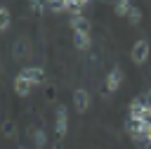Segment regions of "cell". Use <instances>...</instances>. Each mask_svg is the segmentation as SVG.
Here are the masks:
<instances>
[{"label": "cell", "instance_id": "6", "mask_svg": "<svg viewBox=\"0 0 151 149\" xmlns=\"http://www.w3.org/2000/svg\"><path fill=\"white\" fill-rule=\"evenodd\" d=\"M73 106L78 114H85L90 109V92L85 88H76L73 90Z\"/></svg>", "mask_w": 151, "mask_h": 149}, {"label": "cell", "instance_id": "13", "mask_svg": "<svg viewBox=\"0 0 151 149\" xmlns=\"http://www.w3.org/2000/svg\"><path fill=\"white\" fill-rule=\"evenodd\" d=\"M125 17H127V21H130L132 26H139V24H142V9H139V7H134V5L130 7V12H127Z\"/></svg>", "mask_w": 151, "mask_h": 149}, {"label": "cell", "instance_id": "2", "mask_svg": "<svg viewBox=\"0 0 151 149\" xmlns=\"http://www.w3.org/2000/svg\"><path fill=\"white\" fill-rule=\"evenodd\" d=\"M123 78H125V76H123V69L116 64V66H113V69L106 73V80H104V88H106V92H109V95L118 92V88L123 85Z\"/></svg>", "mask_w": 151, "mask_h": 149}, {"label": "cell", "instance_id": "15", "mask_svg": "<svg viewBox=\"0 0 151 149\" xmlns=\"http://www.w3.org/2000/svg\"><path fill=\"white\" fill-rule=\"evenodd\" d=\"M130 7H132V2H130V0H118L113 9H116V14H118V17H125V14L130 12Z\"/></svg>", "mask_w": 151, "mask_h": 149}, {"label": "cell", "instance_id": "4", "mask_svg": "<svg viewBox=\"0 0 151 149\" xmlns=\"http://www.w3.org/2000/svg\"><path fill=\"white\" fill-rule=\"evenodd\" d=\"M146 125H149V123H144V121H137V118H130V116H127V121H125V132L132 137V142H139V140H144Z\"/></svg>", "mask_w": 151, "mask_h": 149}, {"label": "cell", "instance_id": "7", "mask_svg": "<svg viewBox=\"0 0 151 149\" xmlns=\"http://www.w3.org/2000/svg\"><path fill=\"white\" fill-rule=\"evenodd\" d=\"M73 45H76V50H90V45H92L90 33H85V31H73Z\"/></svg>", "mask_w": 151, "mask_h": 149}, {"label": "cell", "instance_id": "10", "mask_svg": "<svg viewBox=\"0 0 151 149\" xmlns=\"http://www.w3.org/2000/svg\"><path fill=\"white\" fill-rule=\"evenodd\" d=\"M0 132H2V137H7V140H12V137H17V121L14 118H5L2 123H0Z\"/></svg>", "mask_w": 151, "mask_h": 149}, {"label": "cell", "instance_id": "11", "mask_svg": "<svg viewBox=\"0 0 151 149\" xmlns=\"http://www.w3.org/2000/svg\"><path fill=\"white\" fill-rule=\"evenodd\" d=\"M144 109H146V104H144V99L142 97H137V99H132L130 102V118H142V114H144Z\"/></svg>", "mask_w": 151, "mask_h": 149}, {"label": "cell", "instance_id": "17", "mask_svg": "<svg viewBox=\"0 0 151 149\" xmlns=\"http://www.w3.org/2000/svg\"><path fill=\"white\" fill-rule=\"evenodd\" d=\"M45 99H47V102H54V85H50V88H47V92H45Z\"/></svg>", "mask_w": 151, "mask_h": 149}, {"label": "cell", "instance_id": "5", "mask_svg": "<svg viewBox=\"0 0 151 149\" xmlns=\"http://www.w3.org/2000/svg\"><path fill=\"white\" fill-rule=\"evenodd\" d=\"M19 73L28 80V85H31V88H35V85H42V83H45V71H42L40 66H24Z\"/></svg>", "mask_w": 151, "mask_h": 149}, {"label": "cell", "instance_id": "9", "mask_svg": "<svg viewBox=\"0 0 151 149\" xmlns=\"http://www.w3.org/2000/svg\"><path fill=\"white\" fill-rule=\"evenodd\" d=\"M12 85H14V92H17L19 97H28V95H31V85H28V80H26L21 73L14 76V83H12Z\"/></svg>", "mask_w": 151, "mask_h": 149}, {"label": "cell", "instance_id": "20", "mask_svg": "<svg viewBox=\"0 0 151 149\" xmlns=\"http://www.w3.org/2000/svg\"><path fill=\"white\" fill-rule=\"evenodd\" d=\"M19 149H31V147H19Z\"/></svg>", "mask_w": 151, "mask_h": 149}, {"label": "cell", "instance_id": "21", "mask_svg": "<svg viewBox=\"0 0 151 149\" xmlns=\"http://www.w3.org/2000/svg\"><path fill=\"white\" fill-rule=\"evenodd\" d=\"M54 149H59V147H54Z\"/></svg>", "mask_w": 151, "mask_h": 149}, {"label": "cell", "instance_id": "16", "mask_svg": "<svg viewBox=\"0 0 151 149\" xmlns=\"http://www.w3.org/2000/svg\"><path fill=\"white\" fill-rule=\"evenodd\" d=\"M45 7H47V5H45V0H31V12H33V14H38V17H40V14L45 12Z\"/></svg>", "mask_w": 151, "mask_h": 149}, {"label": "cell", "instance_id": "8", "mask_svg": "<svg viewBox=\"0 0 151 149\" xmlns=\"http://www.w3.org/2000/svg\"><path fill=\"white\" fill-rule=\"evenodd\" d=\"M68 26H71L73 31H85V33H90V21H87L83 14H71Z\"/></svg>", "mask_w": 151, "mask_h": 149}, {"label": "cell", "instance_id": "3", "mask_svg": "<svg viewBox=\"0 0 151 149\" xmlns=\"http://www.w3.org/2000/svg\"><path fill=\"white\" fill-rule=\"evenodd\" d=\"M54 132H57V137H59V140H64V137H66V132H68V114H66V106H64V104H59V106H57V116H54Z\"/></svg>", "mask_w": 151, "mask_h": 149}, {"label": "cell", "instance_id": "18", "mask_svg": "<svg viewBox=\"0 0 151 149\" xmlns=\"http://www.w3.org/2000/svg\"><path fill=\"white\" fill-rule=\"evenodd\" d=\"M142 99H144V104H146V106H151V90H149V92H144V97H142Z\"/></svg>", "mask_w": 151, "mask_h": 149}, {"label": "cell", "instance_id": "12", "mask_svg": "<svg viewBox=\"0 0 151 149\" xmlns=\"http://www.w3.org/2000/svg\"><path fill=\"white\" fill-rule=\"evenodd\" d=\"M9 24H12V14H9V9H7L5 5H0V33L7 31Z\"/></svg>", "mask_w": 151, "mask_h": 149}, {"label": "cell", "instance_id": "14", "mask_svg": "<svg viewBox=\"0 0 151 149\" xmlns=\"http://www.w3.org/2000/svg\"><path fill=\"white\" fill-rule=\"evenodd\" d=\"M33 147L35 149H42L45 144H47V135H45V130H33Z\"/></svg>", "mask_w": 151, "mask_h": 149}, {"label": "cell", "instance_id": "1", "mask_svg": "<svg viewBox=\"0 0 151 149\" xmlns=\"http://www.w3.org/2000/svg\"><path fill=\"white\" fill-rule=\"evenodd\" d=\"M149 57H151V43L146 40V38H139V40H134L132 43V47H130V59L134 61V64H146L149 61Z\"/></svg>", "mask_w": 151, "mask_h": 149}, {"label": "cell", "instance_id": "19", "mask_svg": "<svg viewBox=\"0 0 151 149\" xmlns=\"http://www.w3.org/2000/svg\"><path fill=\"white\" fill-rule=\"evenodd\" d=\"M144 140H146V142H149V144H151V123H149V125H146V132H144Z\"/></svg>", "mask_w": 151, "mask_h": 149}]
</instances>
